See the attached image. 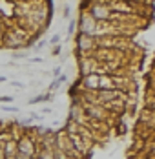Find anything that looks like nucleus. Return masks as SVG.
Segmentation results:
<instances>
[{
	"instance_id": "nucleus-1",
	"label": "nucleus",
	"mask_w": 155,
	"mask_h": 159,
	"mask_svg": "<svg viewBox=\"0 0 155 159\" xmlns=\"http://www.w3.org/2000/svg\"><path fill=\"white\" fill-rule=\"evenodd\" d=\"M31 150H33V144H31L28 139H24V141H22V144H20V154L29 157V156H31Z\"/></svg>"
},
{
	"instance_id": "nucleus-2",
	"label": "nucleus",
	"mask_w": 155,
	"mask_h": 159,
	"mask_svg": "<svg viewBox=\"0 0 155 159\" xmlns=\"http://www.w3.org/2000/svg\"><path fill=\"white\" fill-rule=\"evenodd\" d=\"M64 80H66V77H64V75H62V77H59L57 80H53V82H51V86H49V90H55V88H59Z\"/></svg>"
},
{
	"instance_id": "nucleus-3",
	"label": "nucleus",
	"mask_w": 155,
	"mask_h": 159,
	"mask_svg": "<svg viewBox=\"0 0 155 159\" xmlns=\"http://www.w3.org/2000/svg\"><path fill=\"white\" fill-rule=\"evenodd\" d=\"M15 150H16L15 143H9V144H7V150H6V152H7V156H11V154L15 156Z\"/></svg>"
},
{
	"instance_id": "nucleus-4",
	"label": "nucleus",
	"mask_w": 155,
	"mask_h": 159,
	"mask_svg": "<svg viewBox=\"0 0 155 159\" xmlns=\"http://www.w3.org/2000/svg\"><path fill=\"white\" fill-rule=\"evenodd\" d=\"M2 110H6V111H16L15 106H2Z\"/></svg>"
},
{
	"instance_id": "nucleus-5",
	"label": "nucleus",
	"mask_w": 155,
	"mask_h": 159,
	"mask_svg": "<svg viewBox=\"0 0 155 159\" xmlns=\"http://www.w3.org/2000/svg\"><path fill=\"white\" fill-rule=\"evenodd\" d=\"M0 101H4V102H9V101H11V97H0Z\"/></svg>"
},
{
	"instance_id": "nucleus-6",
	"label": "nucleus",
	"mask_w": 155,
	"mask_h": 159,
	"mask_svg": "<svg viewBox=\"0 0 155 159\" xmlns=\"http://www.w3.org/2000/svg\"><path fill=\"white\" fill-rule=\"evenodd\" d=\"M18 159H29V157H28V156H22V154H20V157H18Z\"/></svg>"
},
{
	"instance_id": "nucleus-7",
	"label": "nucleus",
	"mask_w": 155,
	"mask_h": 159,
	"mask_svg": "<svg viewBox=\"0 0 155 159\" xmlns=\"http://www.w3.org/2000/svg\"><path fill=\"white\" fill-rule=\"evenodd\" d=\"M0 159H2V148H0Z\"/></svg>"
}]
</instances>
